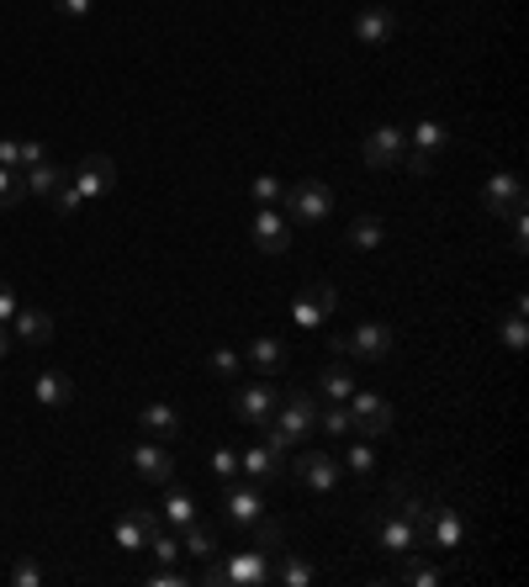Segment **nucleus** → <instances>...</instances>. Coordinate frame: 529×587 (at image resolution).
<instances>
[{"mask_svg":"<svg viewBox=\"0 0 529 587\" xmlns=\"http://www.w3.org/2000/svg\"><path fill=\"white\" fill-rule=\"evenodd\" d=\"M313 429H318V397L313 391H291V397H281L276 419L265 424V445H276L281 455H291Z\"/></svg>","mask_w":529,"mask_h":587,"instance_id":"1","label":"nucleus"},{"mask_svg":"<svg viewBox=\"0 0 529 587\" xmlns=\"http://www.w3.org/2000/svg\"><path fill=\"white\" fill-rule=\"evenodd\" d=\"M202 583H212V587H265V583H276V550H270V546L234 550L228 561L206 566Z\"/></svg>","mask_w":529,"mask_h":587,"instance_id":"2","label":"nucleus"},{"mask_svg":"<svg viewBox=\"0 0 529 587\" xmlns=\"http://www.w3.org/2000/svg\"><path fill=\"white\" fill-rule=\"evenodd\" d=\"M450 149V127L445 122H413V133H407V170L413 175H434V164H440V154Z\"/></svg>","mask_w":529,"mask_h":587,"instance_id":"3","label":"nucleus"},{"mask_svg":"<svg viewBox=\"0 0 529 587\" xmlns=\"http://www.w3.org/2000/svg\"><path fill=\"white\" fill-rule=\"evenodd\" d=\"M361 159H366L370 170H403L407 127H398V122H376V127L366 133V143H361Z\"/></svg>","mask_w":529,"mask_h":587,"instance_id":"4","label":"nucleus"},{"mask_svg":"<svg viewBox=\"0 0 529 587\" xmlns=\"http://www.w3.org/2000/svg\"><path fill=\"white\" fill-rule=\"evenodd\" d=\"M276 408H281V387H276V376H260V382H249V387L234 391V413L254 424V429H265L270 419H276Z\"/></svg>","mask_w":529,"mask_h":587,"instance_id":"5","label":"nucleus"},{"mask_svg":"<svg viewBox=\"0 0 529 587\" xmlns=\"http://www.w3.org/2000/svg\"><path fill=\"white\" fill-rule=\"evenodd\" d=\"M281 207L291 212V223H307V228H313V223H324L328 212H333V191H328L324 180L307 175V180H297V186L286 191Z\"/></svg>","mask_w":529,"mask_h":587,"instance_id":"6","label":"nucleus"},{"mask_svg":"<svg viewBox=\"0 0 529 587\" xmlns=\"http://www.w3.org/2000/svg\"><path fill=\"white\" fill-rule=\"evenodd\" d=\"M223 513H228V524H239V529L260 524V519H265V487L249 482V476L223 482Z\"/></svg>","mask_w":529,"mask_h":587,"instance_id":"7","label":"nucleus"},{"mask_svg":"<svg viewBox=\"0 0 529 587\" xmlns=\"http://www.w3.org/2000/svg\"><path fill=\"white\" fill-rule=\"evenodd\" d=\"M418 540H424V529H418L413 519H403L398 509H381V513H376V546L387 550V555L407 561V555H418Z\"/></svg>","mask_w":529,"mask_h":587,"instance_id":"8","label":"nucleus"},{"mask_svg":"<svg viewBox=\"0 0 529 587\" xmlns=\"http://www.w3.org/2000/svg\"><path fill=\"white\" fill-rule=\"evenodd\" d=\"M350 424H355V434H366V439H376V434L392 429V402L387 397H376V391H350Z\"/></svg>","mask_w":529,"mask_h":587,"instance_id":"9","label":"nucleus"},{"mask_svg":"<svg viewBox=\"0 0 529 587\" xmlns=\"http://www.w3.org/2000/svg\"><path fill=\"white\" fill-rule=\"evenodd\" d=\"M525 180L514 175V170H497L488 186H482V207H488L492 217H514V212H525Z\"/></svg>","mask_w":529,"mask_h":587,"instance_id":"10","label":"nucleus"},{"mask_svg":"<svg viewBox=\"0 0 529 587\" xmlns=\"http://www.w3.org/2000/svg\"><path fill=\"white\" fill-rule=\"evenodd\" d=\"M127 466L138 471L143 482H154V487L175 482V455L164 450V439H143V445H133V450H127Z\"/></svg>","mask_w":529,"mask_h":587,"instance_id":"11","label":"nucleus"},{"mask_svg":"<svg viewBox=\"0 0 529 587\" xmlns=\"http://www.w3.org/2000/svg\"><path fill=\"white\" fill-rule=\"evenodd\" d=\"M291 476H297L302 487H313V492H333V487H339V476H344V466H339L328 450H307V455H297V461H291Z\"/></svg>","mask_w":529,"mask_h":587,"instance_id":"12","label":"nucleus"},{"mask_svg":"<svg viewBox=\"0 0 529 587\" xmlns=\"http://www.w3.org/2000/svg\"><path fill=\"white\" fill-rule=\"evenodd\" d=\"M249 234H254V249L260 254H286L291 249V223H286L281 207H260L254 223H249Z\"/></svg>","mask_w":529,"mask_h":587,"instance_id":"13","label":"nucleus"},{"mask_svg":"<svg viewBox=\"0 0 529 587\" xmlns=\"http://www.w3.org/2000/svg\"><path fill=\"white\" fill-rule=\"evenodd\" d=\"M333 308H339V291H333L328 280H313V286L297 297L291 323H297V328H324V317H333Z\"/></svg>","mask_w":529,"mask_h":587,"instance_id":"14","label":"nucleus"},{"mask_svg":"<svg viewBox=\"0 0 529 587\" xmlns=\"http://www.w3.org/2000/svg\"><path fill=\"white\" fill-rule=\"evenodd\" d=\"M70 180H75V191H80L85 201H106V196H112V186H117V164H112L106 154H90L80 170L70 175Z\"/></svg>","mask_w":529,"mask_h":587,"instance_id":"15","label":"nucleus"},{"mask_svg":"<svg viewBox=\"0 0 529 587\" xmlns=\"http://www.w3.org/2000/svg\"><path fill=\"white\" fill-rule=\"evenodd\" d=\"M398 11L392 5H366V11H355V38L366 42V48H387V42L398 38Z\"/></svg>","mask_w":529,"mask_h":587,"instance_id":"16","label":"nucleus"},{"mask_svg":"<svg viewBox=\"0 0 529 587\" xmlns=\"http://www.w3.org/2000/svg\"><path fill=\"white\" fill-rule=\"evenodd\" d=\"M392 345H398V334L387 323H361V328L344 334V354H361V360H387Z\"/></svg>","mask_w":529,"mask_h":587,"instance_id":"17","label":"nucleus"},{"mask_svg":"<svg viewBox=\"0 0 529 587\" xmlns=\"http://www.w3.org/2000/svg\"><path fill=\"white\" fill-rule=\"evenodd\" d=\"M286 461H291V455H281L276 445H249V450H239V471H244L249 482H260V487L276 482L286 471Z\"/></svg>","mask_w":529,"mask_h":587,"instance_id":"18","label":"nucleus"},{"mask_svg":"<svg viewBox=\"0 0 529 587\" xmlns=\"http://www.w3.org/2000/svg\"><path fill=\"white\" fill-rule=\"evenodd\" d=\"M429 524V540H434V550H461L466 546V519H461V509H450V503H440V509L424 519Z\"/></svg>","mask_w":529,"mask_h":587,"instance_id":"19","label":"nucleus"},{"mask_svg":"<svg viewBox=\"0 0 529 587\" xmlns=\"http://www.w3.org/2000/svg\"><path fill=\"white\" fill-rule=\"evenodd\" d=\"M244 360L260 376H281L286 365H291V350H286V339H276V334H260V339H249Z\"/></svg>","mask_w":529,"mask_h":587,"instance_id":"20","label":"nucleus"},{"mask_svg":"<svg viewBox=\"0 0 529 587\" xmlns=\"http://www.w3.org/2000/svg\"><path fill=\"white\" fill-rule=\"evenodd\" d=\"M11 334H16V345H33V350H42V345L53 339V317L42 313V308H16V317H11Z\"/></svg>","mask_w":529,"mask_h":587,"instance_id":"21","label":"nucleus"},{"mask_svg":"<svg viewBox=\"0 0 529 587\" xmlns=\"http://www.w3.org/2000/svg\"><path fill=\"white\" fill-rule=\"evenodd\" d=\"M138 429L149 434V439H175V434L186 429V419L169 402H149V408H138Z\"/></svg>","mask_w":529,"mask_h":587,"instance_id":"22","label":"nucleus"},{"mask_svg":"<svg viewBox=\"0 0 529 587\" xmlns=\"http://www.w3.org/2000/svg\"><path fill=\"white\" fill-rule=\"evenodd\" d=\"M154 529H160V519H154V513H143V509H138V513H123V519L112 524V535H117V550H143Z\"/></svg>","mask_w":529,"mask_h":587,"instance_id":"23","label":"nucleus"},{"mask_svg":"<svg viewBox=\"0 0 529 587\" xmlns=\"http://www.w3.org/2000/svg\"><path fill=\"white\" fill-rule=\"evenodd\" d=\"M160 519H164V524H175V529H186V524H197L202 513H197V498H191L186 487H175V482H164Z\"/></svg>","mask_w":529,"mask_h":587,"instance_id":"24","label":"nucleus"},{"mask_svg":"<svg viewBox=\"0 0 529 587\" xmlns=\"http://www.w3.org/2000/svg\"><path fill=\"white\" fill-rule=\"evenodd\" d=\"M33 397H38L42 408H70L75 402V382L64 376V371H42V376H33Z\"/></svg>","mask_w":529,"mask_h":587,"instance_id":"25","label":"nucleus"},{"mask_svg":"<svg viewBox=\"0 0 529 587\" xmlns=\"http://www.w3.org/2000/svg\"><path fill=\"white\" fill-rule=\"evenodd\" d=\"M64 180H70V170H64V164H53V159H42V164H33V170H22V186H27V196H42V201L59 191Z\"/></svg>","mask_w":529,"mask_h":587,"instance_id":"26","label":"nucleus"},{"mask_svg":"<svg viewBox=\"0 0 529 587\" xmlns=\"http://www.w3.org/2000/svg\"><path fill=\"white\" fill-rule=\"evenodd\" d=\"M355 387H361V382H355V371H350L344 360H328L324 376H318V391H324L328 402H350V391Z\"/></svg>","mask_w":529,"mask_h":587,"instance_id":"27","label":"nucleus"},{"mask_svg":"<svg viewBox=\"0 0 529 587\" xmlns=\"http://www.w3.org/2000/svg\"><path fill=\"white\" fill-rule=\"evenodd\" d=\"M381 243H387V223H381V217H355V223H350V249H361V254H376V249H381Z\"/></svg>","mask_w":529,"mask_h":587,"instance_id":"28","label":"nucleus"},{"mask_svg":"<svg viewBox=\"0 0 529 587\" xmlns=\"http://www.w3.org/2000/svg\"><path fill=\"white\" fill-rule=\"evenodd\" d=\"M281 561H276V583L286 587H313V577H318V566L313 561H302V555H291V550H276Z\"/></svg>","mask_w":529,"mask_h":587,"instance_id":"29","label":"nucleus"},{"mask_svg":"<svg viewBox=\"0 0 529 587\" xmlns=\"http://www.w3.org/2000/svg\"><path fill=\"white\" fill-rule=\"evenodd\" d=\"M180 550H186L191 561H212V555H217V529L202 524V519H197V524H186V540H180Z\"/></svg>","mask_w":529,"mask_h":587,"instance_id":"30","label":"nucleus"},{"mask_svg":"<svg viewBox=\"0 0 529 587\" xmlns=\"http://www.w3.org/2000/svg\"><path fill=\"white\" fill-rule=\"evenodd\" d=\"M497 339H503V350H525V345H529V328H525V297H514V308H508V317H503Z\"/></svg>","mask_w":529,"mask_h":587,"instance_id":"31","label":"nucleus"},{"mask_svg":"<svg viewBox=\"0 0 529 587\" xmlns=\"http://www.w3.org/2000/svg\"><path fill=\"white\" fill-rule=\"evenodd\" d=\"M206 466H212L217 482H239V476H244V471H239V450H234V445H217V450L206 455Z\"/></svg>","mask_w":529,"mask_h":587,"instance_id":"32","label":"nucleus"},{"mask_svg":"<svg viewBox=\"0 0 529 587\" xmlns=\"http://www.w3.org/2000/svg\"><path fill=\"white\" fill-rule=\"evenodd\" d=\"M318 429H324L328 439H344V434H355V424H350V408H344V402L318 408Z\"/></svg>","mask_w":529,"mask_h":587,"instance_id":"33","label":"nucleus"},{"mask_svg":"<svg viewBox=\"0 0 529 587\" xmlns=\"http://www.w3.org/2000/svg\"><path fill=\"white\" fill-rule=\"evenodd\" d=\"M249 196H254V207H281L286 186L276 180V175H254V180H249Z\"/></svg>","mask_w":529,"mask_h":587,"instance_id":"34","label":"nucleus"},{"mask_svg":"<svg viewBox=\"0 0 529 587\" xmlns=\"http://www.w3.org/2000/svg\"><path fill=\"white\" fill-rule=\"evenodd\" d=\"M344 471H355V476H370L376 471V450H370V439H355L350 450H344V461H339Z\"/></svg>","mask_w":529,"mask_h":587,"instance_id":"35","label":"nucleus"},{"mask_svg":"<svg viewBox=\"0 0 529 587\" xmlns=\"http://www.w3.org/2000/svg\"><path fill=\"white\" fill-rule=\"evenodd\" d=\"M149 555H154V561H160V566H175V561H180V555H186V550H180V540H175V535H164V529H154V535H149Z\"/></svg>","mask_w":529,"mask_h":587,"instance_id":"36","label":"nucleus"},{"mask_svg":"<svg viewBox=\"0 0 529 587\" xmlns=\"http://www.w3.org/2000/svg\"><path fill=\"white\" fill-rule=\"evenodd\" d=\"M27 201V186H22V170H0V212L22 207Z\"/></svg>","mask_w":529,"mask_h":587,"instance_id":"37","label":"nucleus"},{"mask_svg":"<svg viewBox=\"0 0 529 587\" xmlns=\"http://www.w3.org/2000/svg\"><path fill=\"white\" fill-rule=\"evenodd\" d=\"M403 583L407 587H440V583H445V572H440V566H418V555H407Z\"/></svg>","mask_w":529,"mask_h":587,"instance_id":"38","label":"nucleus"},{"mask_svg":"<svg viewBox=\"0 0 529 587\" xmlns=\"http://www.w3.org/2000/svg\"><path fill=\"white\" fill-rule=\"evenodd\" d=\"M206 365H212L223 382H239V376H244V354H239V350H212Z\"/></svg>","mask_w":529,"mask_h":587,"instance_id":"39","label":"nucleus"},{"mask_svg":"<svg viewBox=\"0 0 529 587\" xmlns=\"http://www.w3.org/2000/svg\"><path fill=\"white\" fill-rule=\"evenodd\" d=\"M48 201H53V212H59V217H75V212L85 207V196L75 191V180H64V186H59L53 196H48Z\"/></svg>","mask_w":529,"mask_h":587,"instance_id":"40","label":"nucleus"},{"mask_svg":"<svg viewBox=\"0 0 529 587\" xmlns=\"http://www.w3.org/2000/svg\"><path fill=\"white\" fill-rule=\"evenodd\" d=\"M186 583H197L191 572H175V566H154L149 572V587H186Z\"/></svg>","mask_w":529,"mask_h":587,"instance_id":"41","label":"nucleus"},{"mask_svg":"<svg viewBox=\"0 0 529 587\" xmlns=\"http://www.w3.org/2000/svg\"><path fill=\"white\" fill-rule=\"evenodd\" d=\"M11 583H16V587H38L42 583V566H38V561H16V566H11Z\"/></svg>","mask_w":529,"mask_h":587,"instance_id":"42","label":"nucleus"},{"mask_svg":"<svg viewBox=\"0 0 529 587\" xmlns=\"http://www.w3.org/2000/svg\"><path fill=\"white\" fill-rule=\"evenodd\" d=\"M16 308H22V297H16V291L0 280V323H11V317H16Z\"/></svg>","mask_w":529,"mask_h":587,"instance_id":"43","label":"nucleus"},{"mask_svg":"<svg viewBox=\"0 0 529 587\" xmlns=\"http://www.w3.org/2000/svg\"><path fill=\"white\" fill-rule=\"evenodd\" d=\"M53 5H59V16L80 22V16H90V5H96V0H53Z\"/></svg>","mask_w":529,"mask_h":587,"instance_id":"44","label":"nucleus"},{"mask_svg":"<svg viewBox=\"0 0 529 587\" xmlns=\"http://www.w3.org/2000/svg\"><path fill=\"white\" fill-rule=\"evenodd\" d=\"M42 159H48V149H42L38 138H27V143H22V164H16V170H33V164H42Z\"/></svg>","mask_w":529,"mask_h":587,"instance_id":"45","label":"nucleus"},{"mask_svg":"<svg viewBox=\"0 0 529 587\" xmlns=\"http://www.w3.org/2000/svg\"><path fill=\"white\" fill-rule=\"evenodd\" d=\"M22 164V143L16 138H0V170H16Z\"/></svg>","mask_w":529,"mask_h":587,"instance_id":"46","label":"nucleus"},{"mask_svg":"<svg viewBox=\"0 0 529 587\" xmlns=\"http://www.w3.org/2000/svg\"><path fill=\"white\" fill-rule=\"evenodd\" d=\"M16 350V334H11V323H0V360Z\"/></svg>","mask_w":529,"mask_h":587,"instance_id":"47","label":"nucleus"}]
</instances>
